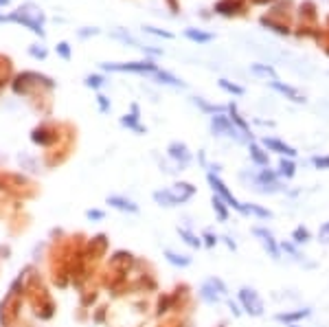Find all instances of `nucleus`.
<instances>
[{
	"label": "nucleus",
	"mask_w": 329,
	"mask_h": 327,
	"mask_svg": "<svg viewBox=\"0 0 329 327\" xmlns=\"http://www.w3.org/2000/svg\"><path fill=\"white\" fill-rule=\"evenodd\" d=\"M207 180H209V185H211V189L215 191V195H217V198H222V200H224V204H226V207H233V209H237V211H240V213L248 215V207H244V204H242L240 200H237L233 193L228 191V187H226L224 183H222L215 174H209V176H207Z\"/></svg>",
	"instance_id": "nucleus-1"
},
{
	"label": "nucleus",
	"mask_w": 329,
	"mask_h": 327,
	"mask_svg": "<svg viewBox=\"0 0 329 327\" xmlns=\"http://www.w3.org/2000/svg\"><path fill=\"white\" fill-rule=\"evenodd\" d=\"M211 130H213V134H217V136H230V138H235V141H246L240 134V130L233 125V121L228 117H222V114H217V117L213 114L211 117Z\"/></svg>",
	"instance_id": "nucleus-2"
},
{
	"label": "nucleus",
	"mask_w": 329,
	"mask_h": 327,
	"mask_svg": "<svg viewBox=\"0 0 329 327\" xmlns=\"http://www.w3.org/2000/svg\"><path fill=\"white\" fill-rule=\"evenodd\" d=\"M224 294H226V285L222 283L220 279H209V281L200 288L202 301H204V303H211V305H213V303H220Z\"/></svg>",
	"instance_id": "nucleus-3"
},
{
	"label": "nucleus",
	"mask_w": 329,
	"mask_h": 327,
	"mask_svg": "<svg viewBox=\"0 0 329 327\" xmlns=\"http://www.w3.org/2000/svg\"><path fill=\"white\" fill-rule=\"evenodd\" d=\"M240 301L250 316H261L263 314V301L259 299V294L252 288H242L240 290Z\"/></svg>",
	"instance_id": "nucleus-4"
},
{
	"label": "nucleus",
	"mask_w": 329,
	"mask_h": 327,
	"mask_svg": "<svg viewBox=\"0 0 329 327\" xmlns=\"http://www.w3.org/2000/svg\"><path fill=\"white\" fill-rule=\"evenodd\" d=\"M105 70L119 72H156V64L152 62H130V64H101Z\"/></svg>",
	"instance_id": "nucleus-5"
},
{
	"label": "nucleus",
	"mask_w": 329,
	"mask_h": 327,
	"mask_svg": "<svg viewBox=\"0 0 329 327\" xmlns=\"http://www.w3.org/2000/svg\"><path fill=\"white\" fill-rule=\"evenodd\" d=\"M254 235L261 237V244L266 246V250L270 252V257L272 259H279V255H281V250H279V244L275 242V237L270 231H266V228H254Z\"/></svg>",
	"instance_id": "nucleus-6"
},
{
	"label": "nucleus",
	"mask_w": 329,
	"mask_h": 327,
	"mask_svg": "<svg viewBox=\"0 0 329 327\" xmlns=\"http://www.w3.org/2000/svg\"><path fill=\"white\" fill-rule=\"evenodd\" d=\"M261 143H263V147H266V150H270V152L285 154L287 158H294V156H296V150H294V147L285 145L283 141H279V138H263Z\"/></svg>",
	"instance_id": "nucleus-7"
},
{
	"label": "nucleus",
	"mask_w": 329,
	"mask_h": 327,
	"mask_svg": "<svg viewBox=\"0 0 329 327\" xmlns=\"http://www.w3.org/2000/svg\"><path fill=\"white\" fill-rule=\"evenodd\" d=\"M270 84H272V88L275 90H279L281 95H285L287 99H292L294 103H305V97H303L299 90H296V88H292V86H285V84H281V81H270Z\"/></svg>",
	"instance_id": "nucleus-8"
},
{
	"label": "nucleus",
	"mask_w": 329,
	"mask_h": 327,
	"mask_svg": "<svg viewBox=\"0 0 329 327\" xmlns=\"http://www.w3.org/2000/svg\"><path fill=\"white\" fill-rule=\"evenodd\" d=\"M169 156L180 160V165H182V167L189 165V160H191V154H189L185 143H171L169 145Z\"/></svg>",
	"instance_id": "nucleus-9"
},
{
	"label": "nucleus",
	"mask_w": 329,
	"mask_h": 327,
	"mask_svg": "<svg viewBox=\"0 0 329 327\" xmlns=\"http://www.w3.org/2000/svg\"><path fill=\"white\" fill-rule=\"evenodd\" d=\"M108 204L114 209H119V211H130V213H136L138 207L132 200H125V198H121V195H110L108 198Z\"/></svg>",
	"instance_id": "nucleus-10"
},
{
	"label": "nucleus",
	"mask_w": 329,
	"mask_h": 327,
	"mask_svg": "<svg viewBox=\"0 0 329 327\" xmlns=\"http://www.w3.org/2000/svg\"><path fill=\"white\" fill-rule=\"evenodd\" d=\"M121 125L136 130V132H145V128L138 125V105H132V114H125V117L121 119Z\"/></svg>",
	"instance_id": "nucleus-11"
},
{
	"label": "nucleus",
	"mask_w": 329,
	"mask_h": 327,
	"mask_svg": "<svg viewBox=\"0 0 329 327\" xmlns=\"http://www.w3.org/2000/svg\"><path fill=\"white\" fill-rule=\"evenodd\" d=\"M171 191H174V195L180 200V204H182V202H187V200L195 193V187H193V185H189V183H178Z\"/></svg>",
	"instance_id": "nucleus-12"
},
{
	"label": "nucleus",
	"mask_w": 329,
	"mask_h": 327,
	"mask_svg": "<svg viewBox=\"0 0 329 327\" xmlns=\"http://www.w3.org/2000/svg\"><path fill=\"white\" fill-rule=\"evenodd\" d=\"M154 200L158 204H164V207H176V204H180V200L174 195V191L171 189H164V191H156L154 193Z\"/></svg>",
	"instance_id": "nucleus-13"
},
{
	"label": "nucleus",
	"mask_w": 329,
	"mask_h": 327,
	"mask_svg": "<svg viewBox=\"0 0 329 327\" xmlns=\"http://www.w3.org/2000/svg\"><path fill=\"white\" fill-rule=\"evenodd\" d=\"M307 316H309V310H299V312H285V314H277V321L294 325L296 321H303V318H307Z\"/></svg>",
	"instance_id": "nucleus-14"
},
{
	"label": "nucleus",
	"mask_w": 329,
	"mask_h": 327,
	"mask_svg": "<svg viewBox=\"0 0 329 327\" xmlns=\"http://www.w3.org/2000/svg\"><path fill=\"white\" fill-rule=\"evenodd\" d=\"M228 110H230V117H228V119H230V121H235V123H237V128L242 130L244 138H246V141H248V138H250V130H248V125L244 123V119L240 117V114H237V108H235L233 103H230V108H228Z\"/></svg>",
	"instance_id": "nucleus-15"
},
{
	"label": "nucleus",
	"mask_w": 329,
	"mask_h": 327,
	"mask_svg": "<svg viewBox=\"0 0 329 327\" xmlns=\"http://www.w3.org/2000/svg\"><path fill=\"white\" fill-rule=\"evenodd\" d=\"M250 158H252L254 162H257V165H261V167H268V154L263 152L259 145H254V143L250 145Z\"/></svg>",
	"instance_id": "nucleus-16"
},
{
	"label": "nucleus",
	"mask_w": 329,
	"mask_h": 327,
	"mask_svg": "<svg viewBox=\"0 0 329 327\" xmlns=\"http://www.w3.org/2000/svg\"><path fill=\"white\" fill-rule=\"evenodd\" d=\"M164 257H167V261H169V264L180 266V268H185V266H189V264H191V257H189V255H176V252H171V250H167V252H164Z\"/></svg>",
	"instance_id": "nucleus-17"
},
{
	"label": "nucleus",
	"mask_w": 329,
	"mask_h": 327,
	"mask_svg": "<svg viewBox=\"0 0 329 327\" xmlns=\"http://www.w3.org/2000/svg\"><path fill=\"white\" fill-rule=\"evenodd\" d=\"M213 211L217 213L220 222H226V220H228V209H226V204H224V200H222V198H217V195H213Z\"/></svg>",
	"instance_id": "nucleus-18"
},
{
	"label": "nucleus",
	"mask_w": 329,
	"mask_h": 327,
	"mask_svg": "<svg viewBox=\"0 0 329 327\" xmlns=\"http://www.w3.org/2000/svg\"><path fill=\"white\" fill-rule=\"evenodd\" d=\"M250 70L254 72V75H259V77H266V79L270 77L272 81H277V72H275L272 68H270V66H263V64H252Z\"/></svg>",
	"instance_id": "nucleus-19"
},
{
	"label": "nucleus",
	"mask_w": 329,
	"mask_h": 327,
	"mask_svg": "<svg viewBox=\"0 0 329 327\" xmlns=\"http://www.w3.org/2000/svg\"><path fill=\"white\" fill-rule=\"evenodd\" d=\"M185 35L193 42H211L213 40V33H204V31H195V29H187Z\"/></svg>",
	"instance_id": "nucleus-20"
},
{
	"label": "nucleus",
	"mask_w": 329,
	"mask_h": 327,
	"mask_svg": "<svg viewBox=\"0 0 329 327\" xmlns=\"http://www.w3.org/2000/svg\"><path fill=\"white\" fill-rule=\"evenodd\" d=\"M296 174V167H294V162L292 160H281L279 162V176H283V178H292Z\"/></svg>",
	"instance_id": "nucleus-21"
},
{
	"label": "nucleus",
	"mask_w": 329,
	"mask_h": 327,
	"mask_svg": "<svg viewBox=\"0 0 329 327\" xmlns=\"http://www.w3.org/2000/svg\"><path fill=\"white\" fill-rule=\"evenodd\" d=\"M292 240L296 244H305V242H309V231H307L305 226H296L294 233H292Z\"/></svg>",
	"instance_id": "nucleus-22"
},
{
	"label": "nucleus",
	"mask_w": 329,
	"mask_h": 327,
	"mask_svg": "<svg viewBox=\"0 0 329 327\" xmlns=\"http://www.w3.org/2000/svg\"><path fill=\"white\" fill-rule=\"evenodd\" d=\"M178 233H180V237H185V242L189 244V246H193V248H197V246H202V242L197 240V237H195L193 233H189L187 228H178Z\"/></svg>",
	"instance_id": "nucleus-23"
},
{
	"label": "nucleus",
	"mask_w": 329,
	"mask_h": 327,
	"mask_svg": "<svg viewBox=\"0 0 329 327\" xmlns=\"http://www.w3.org/2000/svg\"><path fill=\"white\" fill-rule=\"evenodd\" d=\"M156 75H158V79L162 81V84H171V86H182V81H180V79H176L174 75H169V72L156 70Z\"/></svg>",
	"instance_id": "nucleus-24"
},
{
	"label": "nucleus",
	"mask_w": 329,
	"mask_h": 327,
	"mask_svg": "<svg viewBox=\"0 0 329 327\" xmlns=\"http://www.w3.org/2000/svg\"><path fill=\"white\" fill-rule=\"evenodd\" d=\"M220 86L224 88V90L233 93V95H244V88H242V86H237V84H230V81H226V79H220Z\"/></svg>",
	"instance_id": "nucleus-25"
},
{
	"label": "nucleus",
	"mask_w": 329,
	"mask_h": 327,
	"mask_svg": "<svg viewBox=\"0 0 329 327\" xmlns=\"http://www.w3.org/2000/svg\"><path fill=\"white\" fill-rule=\"evenodd\" d=\"M248 213H254L259 217H272V213H270L268 209H261V207H257V204H248Z\"/></svg>",
	"instance_id": "nucleus-26"
},
{
	"label": "nucleus",
	"mask_w": 329,
	"mask_h": 327,
	"mask_svg": "<svg viewBox=\"0 0 329 327\" xmlns=\"http://www.w3.org/2000/svg\"><path fill=\"white\" fill-rule=\"evenodd\" d=\"M312 162H314V167H318V169H329V156H314Z\"/></svg>",
	"instance_id": "nucleus-27"
},
{
	"label": "nucleus",
	"mask_w": 329,
	"mask_h": 327,
	"mask_svg": "<svg viewBox=\"0 0 329 327\" xmlns=\"http://www.w3.org/2000/svg\"><path fill=\"white\" fill-rule=\"evenodd\" d=\"M318 237H320V242H323V244H329V222H325L323 226H320Z\"/></svg>",
	"instance_id": "nucleus-28"
},
{
	"label": "nucleus",
	"mask_w": 329,
	"mask_h": 327,
	"mask_svg": "<svg viewBox=\"0 0 329 327\" xmlns=\"http://www.w3.org/2000/svg\"><path fill=\"white\" fill-rule=\"evenodd\" d=\"M86 86H90V88H99V86H103V77H97V75L86 77Z\"/></svg>",
	"instance_id": "nucleus-29"
},
{
	"label": "nucleus",
	"mask_w": 329,
	"mask_h": 327,
	"mask_svg": "<svg viewBox=\"0 0 329 327\" xmlns=\"http://www.w3.org/2000/svg\"><path fill=\"white\" fill-rule=\"evenodd\" d=\"M57 53H60L64 60H70V48H68V44H66V42H60V44H57Z\"/></svg>",
	"instance_id": "nucleus-30"
},
{
	"label": "nucleus",
	"mask_w": 329,
	"mask_h": 327,
	"mask_svg": "<svg viewBox=\"0 0 329 327\" xmlns=\"http://www.w3.org/2000/svg\"><path fill=\"white\" fill-rule=\"evenodd\" d=\"M145 31H150V33H154V35H162V38H174L171 33H167V31H158V29H154V27H145Z\"/></svg>",
	"instance_id": "nucleus-31"
},
{
	"label": "nucleus",
	"mask_w": 329,
	"mask_h": 327,
	"mask_svg": "<svg viewBox=\"0 0 329 327\" xmlns=\"http://www.w3.org/2000/svg\"><path fill=\"white\" fill-rule=\"evenodd\" d=\"M97 101H99V105H101V112H108V110H110V103H108V99H105V97L99 95Z\"/></svg>",
	"instance_id": "nucleus-32"
},
{
	"label": "nucleus",
	"mask_w": 329,
	"mask_h": 327,
	"mask_svg": "<svg viewBox=\"0 0 329 327\" xmlns=\"http://www.w3.org/2000/svg\"><path fill=\"white\" fill-rule=\"evenodd\" d=\"M204 240H207V246H215V244H217V237H213L211 233L204 235Z\"/></svg>",
	"instance_id": "nucleus-33"
},
{
	"label": "nucleus",
	"mask_w": 329,
	"mask_h": 327,
	"mask_svg": "<svg viewBox=\"0 0 329 327\" xmlns=\"http://www.w3.org/2000/svg\"><path fill=\"white\" fill-rule=\"evenodd\" d=\"M88 217H95V220H101V217H103V213H101V211H88Z\"/></svg>",
	"instance_id": "nucleus-34"
},
{
	"label": "nucleus",
	"mask_w": 329,
	"mask_h": 327,
	"mask_svg": "<svg viewBox=\"0 0 329 327\" xmlns=\"http://www.w3.org/2000/svg\"><path fill=\"white\" fill-rule=\"evenodd\" d=\"M7 3H9V0H0V5H7Z\"/></svg>",
	"instance_id": "nucleus-35"
},
{
	"label": "nucleus",
	"mask_w": 329,
	"mask_h": 327,
	"mask_svg": "<svg viewBox=\"0 0 329 327\" xmlns=\"http://www.w3.org/2000/svg\"><path fill=\"white\" fill-rule=\"evenodd\" d=\"M292 327H294V325H292Z\"/></svg>",
	"instance_id": "nucleus-36"
}]
</instances>
